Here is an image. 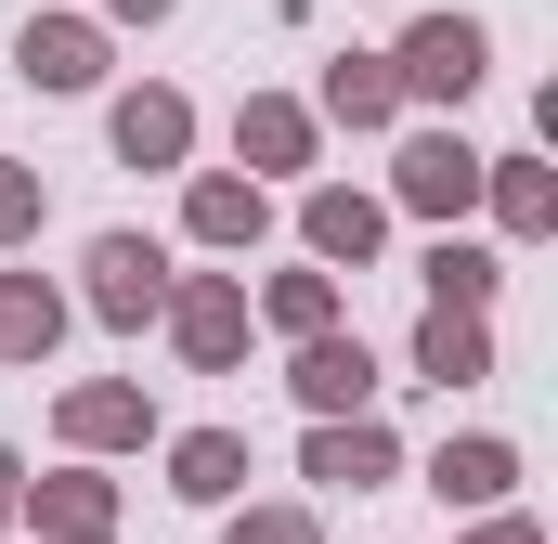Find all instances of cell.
Returning <instances> with one entry per match:
<instances>
[{
    "label": "cell",
    "mask_w": 558,
    "mask_h": 544,
    "mask_svg": "<svg viewBox=\"0 0 558 544\" xmlns=\"http://www.w3.org/2000/svg\"><path fill=\"white\" fill-rule=\"evenodd\" d=\"M468 65H481L468 26H428V39H416V78H454V91H468Z\"/></svg>",
    "instance_id": "1"
}]
</instances>
